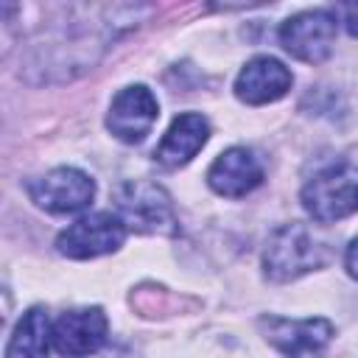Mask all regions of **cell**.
Instances as JSON below:
<instances>
[{
  "label": "cell",
  "instance_id": "7c38bea8",
  "mask_svg": "<svg viewBox=\"0 0 358 358\" xmlns=\"http://www.w3.org/2000/svg\"><path fill=\"white\" fill-rule=\"evenodd\" d=\"M207 137H210L207 117L199 112H185V115L173 117V123L162 134V140L154 151V159L165 168H182L204 148Z\"/></svg>",
  "mask_w": 358,
  "mask_h": 358
},
{
  "label": "cell",
  "instance_id": "5bb4252c",
  "mask_svg": "<svg viewBox=\"0 0 358 358\" xmlns=\"http://www.w3.org/2000/svg\"><path fill=\"white\" fill-rule=\"evenodd\" d=\"M336 14H341V22L347 28L350 36H358V3H341L336 8Z\"/></svg>",
  "mask_w": 358,
  "mask_h": 358
},
{
  "label": "cell",
  "instance_id": "9c48e42d",
  "mask_svg": "<svg viewBox=\"0 0 358 358\" xmlns=\"http://www.w3.org/2000/svg\"><path fill=\"white\" fill-rule=\"evenodd\" d=\"M266 341L277 347L285 358H316L322 347L333 338V324L327 319H260Z\"/></svg>",
  "mask_w": 358,
  "mask_h": 358
},
{
  "label": "cell",
  "instance_id": "277c9868",
  "mask_svg": "<svg viewBox=\"0 0 358 358\" xmlns=\"http://www.w3.org/2000/svg\"><path fill=\"white\" fill-rule=\"evenodd\" d=\"M338 17L333 8H310L288 17L280 25V45L299 62L319 64L333 53Z\"/></svg>",
  "mask_w": 358,
  "mask_h": 358
},
{
  "label": "cell",
  "instance_id": "6da1fadb",
  "mask_svg": "<svg viewBox=\"0 0 358 358\" xmlns=\"http://www.w3.org/2000/svg\"><path fill=\"white\" fill-rule=\"evenodd\" d=\"M330 260V246L305 224H282L263 252V271L271 282H291Z\"/></svg>",
  "mask_w": 358,
  "mask_h": 358
},
{
  "label": "cell",
  "instance_id": "8fae6325",
  "mask_svg": "<svg viewBox=\"0 0 358 358\" xmlns=\"http://www.w3.org/2000/svg\"><path fill=\"white\" fill-rule=\"evenodd\" d=\"M294 84L291 70L274 59V56H255L243 64V70L235 78V95L249 103V106H260V103H271L280 101Z\"/></svg>",
  "mask_w": 358,
  "mask_h": 358
},
{
  "label": "cell",
  "instance_id": "30bf717a",
  "mask_svg": "<svg viewBox=\"0 0 358 358\" xmlns=\"http://www.w3.org/2000/svg\"><path fill=\"white\" fill-rule=\"evenodd\" d=\"M263 182V165L246 145H232L215 157L207 171V185L227 199H241Z\"/></svg>",
  "mask_w": 358,
  "mask_h": 358
},
{
  "label": "cell",
  "instance_id": "7a4b0ae2",
  "mask_svg": "<svg viewBox=\"0 0 358 358\" xmlns=\"http://www.w3.org/2000/svg\"><path fill=\"white\" fill-rule=\"evenodd\" d=\"M117 218L137 235H173L179 229L171 196L148 179H126L115 187Z\"/></svg>",
  "mask_w": 358,
  "mask_h": 358
},
{
  "label": "cell",
  "instance_id": "9a60e30c",
  "mask_svg": "<svg viewBox=\"0 0 358 358\" xmlns=\"http://www.w3.org/2000/svg\"><path fill=\"white\" fill-rule=\"evenodd\" d=\"M344 266H347V271H350V277L352 280H358V235L350 241V246H347V255H344Z\"/></svg>",
  "mask_w": 358,
  "mask_h": 358
},
{
  "label": "cell",
  "instance_id": "4fadbf2b",
  "mask_svg": "<svg viewBox=\"0 0 358 358\" xmlns=\"http://www.w3.org/2000/svg\"><path fill=\"white\" fill-rule=\"evenodd\" d=\"M50 344H53V324L48 319V310L36 305L28 308L17 322L6 347V358H48Z\"/></svg>",
  "mask_w": 358,
  "mask_h": 358
},
{
  "label": "cell",
  "instance_id": "52a82bcc",
  "mask_svg": "<svg viewBox=\"0 0 358 358\" xmlns=\"http://www.w3.org/2000/svg\"><path fill=\"white\" fill-rule=\"evenodd\" d=\"M159 103L157 95L145 84H131L123 87L109 106L106 115V129L120 140V143H140L157 123Z\"/></svg>",
  "mask_w": 358,
  "mask_h": 358
},
{
  "label": "cell",
  "instance_id": "5b68a950",
  "mask_svg": "<svg viewBox=\"0 0 358 358\" xmlns=\"http://www.w3.org/2000/svg\"><path fill=\"white\" fill-rule=\"evenodd\" d=\"M28 196L36 207L53 215L81 213L95 199V182L78 168H53L39 179L28 182Z\"/></svg>",
  "mask_w": 358,
  "mask_h": 358
},
{
  "label": "cell",
  "instance_id": "ba28073f",
  "mask_svg": "<svg viewBox=\"0 0 358 358\" xmlns=\"http://www.w3.org/2000/svg\"><path fill=\"white\" fill-rule=\"evenodd\" d=\"M106 333L109 322L101 308L64 310L53 322V347L64 358H87L103 347Z\"/></svg>",
  "mask_w": 358,
  "mask_h": 358
},
{
  "label": "cell",
  "instance_id": "8992f818",
  "mask_svg": "<svg viewBox=\"0 0 358 358\" xmlns=\"http://www.w3.org/2000/svg\"><path fill=\"white\" fill-rule=\"evenodd\" d=\"M126 232L129 229L117 218V213H92L70 224L56 238V249L73 260H92V257L117 252L126 241Z\"/></svg>",
  "mask_w": 358,
  "mask_h": 358
},
{
  "label": "cell",
  "instance_id": "3957f363",
  "mask_svg": "<svg viewBox=\"0 0 358 358\" xmlns=\"http://www.w3.org/2000/svg\"><path fill=\"white\" fill-rule=\"evenodd\" d=\"M305 213L319 221H341L352 213H358V168L350 162H336L313 173V179L305 182L302 193Z\"/></svg>",
  "mask_w": 358,
  "mask_h": 358
}]
</instances>
